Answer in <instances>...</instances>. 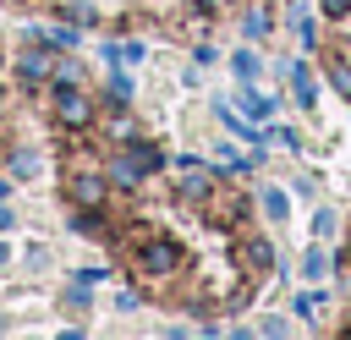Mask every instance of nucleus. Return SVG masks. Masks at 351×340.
<instances>
[{"mask_svg":"<svg viewBox=\"0 0 351 340\" xmlns=\"http://www.w3.org/2000/svg\"><path fill=\"white\" fill-rule=\"evenodd\" d=\"M55 77H66V82H82V66H77V60H60V66H55Z\"/></svg>","mask_w":351,"mask_h":340,"instance_id":"obj_25","label":"nucleus"},{"mask_svg":"<svg viewBox=\"0 0 351 340\" xmlns=\"http://www.w3.org/2000/svg\"><path fill=\"white\" fill-rule=\"evenodd\" d=\"M241 263H247V274H274V247L263 236H247L241 241Z\"/></svg>","mask_w":351,"mask_h":340,"instance_id":"obj_6","label":"nucleus"},{"mask_svg":"<svg viewBox=\"0 0 351 340\" xmlns=\"http://www.w3.org/2000/svg\"><path fill=\"white\" fill-rule=\"evenodd\" d=\"M104 175H110V186H126V192H132V186H143V170H137V165H132L126 154H110Z\"/></svg>","mask_w":351,"mask_h":340,"instance_id":"obj_9","label":"nucleus"},{"mask_svg":"<svg viewBox=\"0 0 351 340\" xmlns=\"http://www.w3.org/2000/svg\"><path fill=\"white\" fill-rule=\"evenodd\" d=\"M71 22H93V5H82V0H71V5H60Z\"/></svg>","mask_w":351,"mask_h":340,"instance_id":"obj_23","label":"nucleus"},{"mask_svg":"<svg viewBox=\"0 0 351 340\" xmlns=\"http://www.w3.org/2000/svg\"><path fill=\"white\" fill-rule=\"evenodd\" d=\"M208 22H214V5H208V0H192V5H186V16H181V33H192V38H197Z\"/></svg>","mask_w":351,"mask_h":340,"instance_id":"obj_11","label":"nucleus"},{"mask_svg":"<svg viewBox=\"0 0 351 340\" xmlns=\"http://www.w3.org/2000/svg\"><path fill=\"white\" fill-rule=\"evenodd\" d=\"M324 71H329L335 93H340V99L351 104V60H346V55H329V60H324Z\"/></svg>","mask_w":351,"mask_h":340,"instance_id":"obj_10","label":"nucleus"},{"mask_svg":"<svg viewBox=\"0 0 351 340\" xmlns=\"http://www.w3.org/2000/svg\"><path fill=\"white\" fill-rule=\"evenodd\" d=\"M66 307H71V313H88V291L71 285V291H66Z\"/></svg>","mask_w":351,"mask_h":340,"instance_id":"obj_24","label":"nucleus"},{"mask_svg":"<svg viewBox=\"0 0 351 340\" xmlns=\"http://www.w3.org/2000/svg\"><path fill=\"white\" fill-rule=\"evenodd\" d=\"M285 77H291V99H296L302 110H313V104H318V82H313V71L291 60V66H285Z\"/></svg>","mask_w":351,"mask_h":340,"instance_id":"obj_7","label":"nucleus"},{"mask_svg":"<svg viewBox=\"0 0 351 340\" xmlns=\"http://www.w3.org/2000/svg\"><path fill=\"white\" fill-rule=\"evenodd\" d=\"M302 274H307V280H324V274H329V258H324L318 247H307V252H302Z\"/></svg>","mask_w":351,"mask_h":340,"instance_id":"obj_15","label":"nucleus"},{"mask_svg":"<svg viewBox=\"0 0 351 340\" xmlns=\"http://www.w3.org/2000/svg\"><path fill=\"white\" fill-rule=\"evenodd\" d=\"M66 203H71V208H104V203H110V175H99V170H71V175H66Z\"/></svg>","mask_w":351,"mask_h":340,"instance_id":"obj_3","label":"nucleus"},{"mask_svg":"<svg viewBox=\"0 0 351 340\" xmlns=\"http://www.w3.org/2000/svg\"><path fill=\"white\" fill-rule=\"evenodd\" d=\"M263 214H269V219L280 225V219L291 214V203H285V192H274V186H263Z\"/></svg>","mask_w":351,"mask_h":340,"instance_id":"obj_14","label":"nucleus"},{"mask_svg":"<svg viewBox=\"0 0 351 340\" xmlns=\"http://www.w3.org/2000/svg\"><path fill=\"white\" fill-rule=\"evenodd\" d=\"M176 197H181V203H208V197H214V181H208L197 165H186V181H176Z\"/></svg>","mask_w":351,"mask_h":340,"instance_id":"obj_8","label":"nucleus"},{"mask_svg":"<svg viewBox=\"0 0 351 340\" xmlns=\"http://www.w3.org/2000/svg\"><path fill=\"white\" fill-rule=\"evenodd\" d=\"M181 263H186V252H181L176 236L148 230L143 241H132V269H137V280H170V274H181Z\"/></svg>","mask_w":351,"mask_h":340,"instance_id":"obj_1","label":"nucleus"},{"mask_svg":"<svg viewBox=\"0 0 351 340\" xmlns=\"http://www.w3.org/2000/svg\"><path fill=\"white\" fill-rule=\"evenodd\" d=\"M49 71H55V49H49V44L27 49V55H22V66H16V82H22V93H33V88H38Z\"/></svg>","mask_w":351,"mask_h":340,"instance_id":"obj_4","label":"nucleus"},{"mask_svg":"<svg viewBox=\"0 0 351 340\" xmlns=\"http://www.w3.org/2000/svg\"><path fill=\"white\" fill-rule=\"evenodd\" d=\"M230 66H236V77H247V82L258 77V55H252V49H236V60H230Z\"/></svg>","mask_w":351,"mask_h":340,"instance_id":"obj_19","label":"nucleus"},{"mask_svg":"<svg viewBox=\"0 0 351 340\" xmlns=\"http://www.w3.org/2000/svg\"><path fill=\"white\" fill-rule=\"evenodd\" d=\"M16 5H38V0H16Z\"/></svg>","mask_w":351,"mask_h":340,"instance_id":"obj_27","label":"nucleus"},{"mask_svg":"<svg viewBox=\"0 0 351 340\" xmlns=\"http://www.w3.org/2000/svg\"><path fill=\"white\" fill-rule=\"evenodd\" d=\"M49 110H55V121H60L66 132H88V126H93V99H88L77 82H66V77H55Z\"/></svg>","mask_w":351,"mask_h":340,"instance_id":"obj_2","label":"nucleus"},{"mask_svg":"<svg viewBox=\"0 0 351 340\" xmlns=\"http://www.w3.org/2000/svg\"><path fill=\"white\" fill-rule=\"evenodd\" d=\"M241 27H247V38H263V33L274 27V16H269V11H247V22H241Z\"/></svg>","mask_w":351,"mask_h":340,"instance_id":"obj_16","label":"nucleus"},{"mask_svg":"<svg viewBox=\"0 0 351 340\" xmlns=\"http://www.w3.org/2000/svg\"><path fill=\"white\" fill-rule=\"evenodd\" d=\"M44 44H49V49H71V44H77V27H49Z\"/></svg>","mask_w":351,"mask_h":340,"instance_id":"obj_18","label":"nucleus"},{"mask_svg":"<svg viewBox=\"0 0 351 340\" xmlns=\"http://www.w3.org/2000/svg\"><path fill=\"white\" fill-rule=\"evenodd\" d=\"M324 11H329V16H346V11H351V0H324Z\"/></svg>","mask_w":351,"mask_h":340,"instance_id":"obj_26","label":"nucleus"},{"mask_svg":"<svg viewBox=\"0 0 351 340\" xmlns=\"http://www.w3.org/2000/svg\"><path fill=\"white\" fill-rule=\"evenodd\" d=\"M71 230H77V236H104V214H99V208H77V214H71Z\"/></svg>","mask_w":351,"mask_h":340,"instance_id":"obj_13","label":"nucleus"},{"mask_svg":"<svg viewBox=\"0 0 351 340\" xmlns=\"http://www.w3.org/2000/svg\"><path fill=\"white\" fill-rule=\"evenodd\" d=\"M318 307H324V296H296V302H291V313H296V318H313Z\"/></svg>","mask_w":351,"mask_h":340,"instance_id":"obj_21","label":"nucleus"},{"mask_svg":"<svg viewBox=\"0 0 351 340\" xmlns=\"http://www.w3.org/2000/svg\"><path fill=\"white\" fill-rule=\"evenodd\" d=\"M33 170H38L33 154H11V175H33Z\"/></svg>","mask_w":351,"mask_h":340,"instance_id":"obj_22","label":"nucleus"},{"mask_svg":"<svg viewBox=\"0 0 351 340\" xmlns=\"http://www.w3.org/2000/svg\"><path fill=\"white\" fill-rule=\"evenodd\" d=\"M104 104H110V110H126V104H132V82H126L121 71L104 82Z\"/></svg>","mask_w":351,"mask_h":340,"instance_id":"obj_12","label":"nucleus"},{"mask_svg":"<svg viewBox=\"0 0 351 340\" xmlns=\"http://www.w3.org/2000/svg\"><path fill=\"white\" fill-rule=\"evenodd\" d=\"M0 263H5V247H0Z\"/></svg>","mask_w":351,"mask_h":340,"instance_id":"obj_29","label":"nucleus"},{"mask_svg":"<svg viewBox=\"0 0 351 340\" xmlns=\"http://www.w3.org/2000/svg\"><path fill=\"white\" fill-rule=\"evenodd\" d=\"M346 269H351V247H346Z\"/></svg>","mask_w":351,"mask_h":340,"instance_id":"obj_28","label":"nucleus"},{"mask_svg":"<svg viewBox=\"0 0 351 340\" xmlns=\"http://www.w3.org/2000/svg\"><path fill=\"white\" fill-rule=\"evenodd\" d=\"M241 104H247L252 115H269V110H274V99H269V93H258V88H241Z\"/></svg>","mask_w":351,"mask_h":340,"instance_id":"obj_17","label":"nucleus"},{"mask_svg":"<svg viewBox=\"0 0 351 340\" xmlns=\"http://www.w3.org/2000/svg\"><path fill=\"white\" fill-rule=\"evenodd\" d=\"M208 214H214L219 225H241V219H247V197L225 186V192H214V203H208Z\"/></svg>","mask_w":351,"mask_h":340,"instance_id":"obj_5","label":"nucleus"},{"mask_svg":"<svg viewBox=\"0 0 351 340\" xmlns=\"http://www.w3.org/2000/svg\"><path fill=\"white\" fill-rule=\"evenodd\" d=\"M335 225H340L335 208H318V214H313V230H318V236H335Z\"/></svg>","mask_w":351,"mask_h":340,"instance_id":"obj_20","label":"nucleus"}]
</instances>
